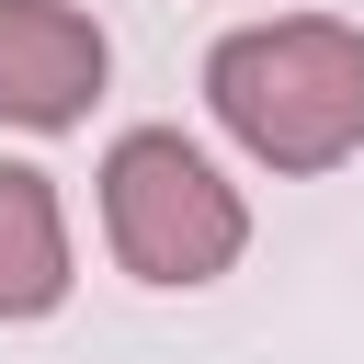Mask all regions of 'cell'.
<instances>
[{
  "mask_svg": "<svg viewBox=\"0 0 364 364\" xmlns=\"http://www.w3.org/2000/svg\"><path fill=\"white\" fill-rule=\"evenodd\" d=\"M68 296V216H57V182L0 159V318H46Z\"/></svg>",
  "mask_w": 364,
  "mask_h": 364,
  "instance_id": "cell-4",
  "label": "cell"
},
{
  "mask_svg": "<svg viewBox=\"0 0 364 364\" xmlns=\"http://www.w3.org/2000/svg\"><path fill=\"white\" fill-rule=\"evenodd\" d=\"M102 239H114V262L136 284H216L250 250V205L216 182V159L193 136L136 125L102 159Z\"/></svg>",
  "mask_w": 364,
  "mask_h": 364,
  "instance_id": "cell-2",
  "label": "cell"
},
{
  "mask_svg": "<svg viewBox=\"0 0 364 364\" xmlns=\"http://www.w3.org/2000/svg\"><path fill=\"white\" fill-rule=\"evenodd\" d=\"M102 23L68 0H0V125H80L102 102Z\"/></svg>",
  "mask_w": 364,
  "mask_h": 364,
  "instance_id": "cell-3",
  "label": "cell"
},
{
  "mask_svg": "<svg viewBox=\"0 0 364 364\" xmlns=\"http://www.w3.org/2000/svg\"><path fill=\"white\" fill-rule=\"evenodd\" d=\"M205 102L262 171H330L364 148V34L330 11L239 23L205 57Z\"/></svg>",
  "mask_w": 364,
  "mask_h": 364,
  "instance_id": "cell-1",
  "label": "cell"
}]
</instances>
